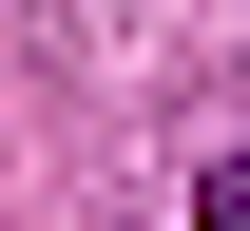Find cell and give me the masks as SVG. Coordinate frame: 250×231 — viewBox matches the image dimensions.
Here are the masks:
<instances>
[{"mask_svg": "<svg viewBox=\"0 0 250 231\" xmlns=\"http://www.w3.org/2000/svg\"><path fill=\"white\" fill-rule=\"evenodd\" d=\"M192 231H250V135L212 154V193H192Z\"/></svg>", "mask_w": 250, "mask_h": 231, "instance_id": "6da1fadb", "label": "cell"}]
</instances>
